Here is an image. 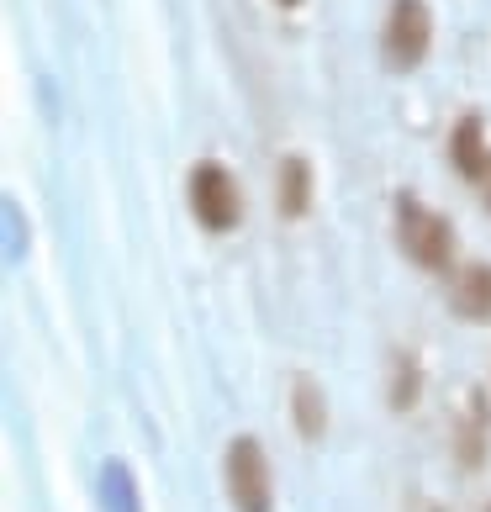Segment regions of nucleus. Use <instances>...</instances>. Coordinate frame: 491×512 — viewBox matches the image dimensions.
<instances>
[{
	"label": "nucleus",
	"instance_id": "obj_9",
	"mask_svg": "<svg viewBox=\"0 0 491 512\" xmlns=\"http://www.w3.org/2000/svg\"><path fill=\"white\" fill-rule=\"evenodd\" d=\"M418 396H423V365H418V354L396 349L391 354V391H386V402H391V412H407V407H418Z\"/></svg>",
	"mask_w": 491,
	"mask_h": 512
},
{
	"label": "nucleus",
	"instance_id": "obj_3",
	"mask_svg": "<svg viewBox=\"0 0 491 512\" xmlns=\"http://www.w3.org/2000/svg\"><path fill=\"white\" fill-rule=\"evenodd\" d=\"M185 196H191V212H196V222L206 227V233H233V227L243 222V191H238L233 169L217 164V159L191 164Z\"/></svg>",
	"mask_w": 491,
	"mask_h": 512
},
{
	"label": "nucleus",
	"instance_id": "obj_14",
	"mask_svg": "<svg viewBox=\"0 0 491 512\" xmlns=\"http://www.w3.org/2000/svg\"><path fill=\"white\" fill-rule=\"evenodd\" d=\"M486 512H491V507H486Z\"/></svg>",
	"mask_w": 491,
	"mask_h": 512
},
{
	"label": "nucleus",
	"instance_id": "obj_1",
	"mask_svg": "<svg viewBox=\"0 0 491 512\" xmlns=\"http://www.w3.org/2000/svg\"><path fill=\"white\" fill-rule=\"evenodd\" d=\"M396 243H402V254L418 270L439 275V270H449V254H455V227L433 206H423L418 196H396Z\"/></svg>",
	"mask_w": 491,
	"mask_h": 512
},
{
	"label": "nucleus",
	"instance_id": "obj_7",
	"mask_svg": "<svg viewBox=\"0 0 491 512\" xmlns=\"http://www.w3.org/2000/svg\"><path fill=\"white\" fill-rule=\"evenodd\" d=\"M291 423L307 444H317L328 433V402H323V386L312 375H296L291 381Z\"/></svg>",
	"mask_w": 491,
	"mask_h": 512
},
{
	"label": "nucleus",
	"instance_id": "obj_13",
	"mask_svg": "<svg viewBox=\"0 0 491 512\" xmlns=\"http://www.w3.org/2000/svg\"><path fill=\"white\" fill-rule=\"evenodd\" d=\"M275 6H286V11H291V6H301V0H275Z\"/></svg>",
	"mask_w": 491,
	"mask_h": 512
},
{
	"label": "nucleus",
	"instance_id": "obj_4",
	"mask_svg": "<svg viewBox=\"0 0 491 512\" xmlns=\"http://www.w3.org/2000/svg\"><path fill=\"white\" fill-rule=\"evenodd\" d=\"M428 48H433V11H428V0H391V6H386V32H381L386 69H396V74L423 69Z\"/></svg>",
	"mask_w": 491,
	"mask_h": 512
},
{
	"label": "nucleus",
	"instance_id": "obj_12",
	"mask_svg": "<svg viewBox=\"0 0 491 512\" xmlns=\"http://www.w3.org/2000/svg\"><path fill=\"white\" fill-rule=\"evenodd\" d=\"M481 185H486V206H491V169H486V180H481Z\"/></svg>",
	"mask_w": 491,
	"mask_h": 512
},
{
	"label": "nucleus",
	"instance_id": "obj_8",
	"mask_svg": "<svg viewBox=\"0 0 491 512\" xmlns=\"http://www.w3.org/2000/svg\"><path fill=\"white\" fill-rule=\"evenodd\" d=\"M449 301H455V312L465 322H491V264H465V270L455 275V291H449Z\"/></svg>",
	"mask_w": 491,
	"mask_h": 512
},
{
	"label": "nucleus",
	"instance_id": "obj_5",
	"mask_svg": "<svg viewBox=\"0 0 491 512\" xmlns=\"http://www.w3.org/2000/svg\"><path fill=\"white\" fill-rule=\"evenodd\" d=\"M449 159H455V169H460L465 180H486L491 148H486V122H481V111H465V117L449 127Z\"/></svg>",
	"mask_w": 491,
	"mask_h": 512
},
{
	"label": "nucleus",
	"instance_id": "obj_11",
	"mask_svg": "<svg viewBox=\"0 0 491 512\" xmlns=\"http://www.w3.org/2000/svg\"><path fill=\"white\" fill-rule=\"evenodd\" d=\"M117 502V512H138L132 502V481H127V465H106V507Z\"/></svg>",
	"mask_w": 491,
	"mask_h": 512
},
{
	"label": "nucleus",
	"instance_id": "obj_2",
	"mask_svg": "<svg viewBox=\"0 0 491 512\" xmlns=\"http://www.w3.org/2000/svg\"><path fill=\"white\" fill-rule=\"evenodd\" d=\"M222 486H228L233 512H275V476H270V454L254 433H238L222 454Z\"/></svg>",
	"mask_w": 491,
	"mask_h": 512
},
{
	"label": "nucleus",
	"instance_id": "obj_10",
	"mask_svg": "<svg viewBox=\"0 0 491 512\" xmlns=\"http://www.w3.org/2000/svg\"><path fill=\"white\" fill-rule=\"evenodd\" d=\"M486 402H481V391L470 396V412H465V423H460V465L476 470L481 465V454H486Z\"/></svg>",
	"mask_w": 491,
	"mask_h": 512
},
{
	"label": "nucleus",
	"instance_id": "obj_6",
	"mask_svg": "<svg viewBox=\"0 0 491 512\" xmlns=\"http://www.w3.org/2000/svg\"><path fill=\"white\" fill-rule=\"evenodd\" d=\"M275 206L280 217H307L312 212V159L307 154H286L275 169Z\"/></svg>",
	"mask_w": 491,
	"mask_h": 512
}]
</instances>
